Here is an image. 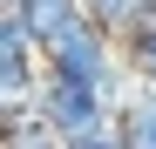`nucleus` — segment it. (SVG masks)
<instances>
[{
    "mask_svg": "<svg viewBox=\"0 0 156 149\" xmlns=\"http://www.w3.org/2000/svg\"><path fill=\"white\" fill-rule=\"evenodd\" d=\"M136 74H143V81H149V88H156V47H149V54L136 61Z\"/></svg>",
    "mask_w": 156,
    "mask_h": 149,
    "instance_id": "8",
    "label": "nucleus"
},
{
    "mask_svg": "<svg viewBox=\"0 0 156 149\" xmlns=\"http://www.w3.org/2000/svg\"><path fill=\"white\" fill-rule=\"evenodd\" d=\"M0 136H7V109H0Z\"/></svg>",
    "mask_w": 156,
    "mask_h": 149,
    "instance_id": "10",
    "label": "nucleus"
},
{
    "mask_svg": "<svg viewBox=\"0 0 156 149\" xmlns=\"http://www.w3.org/2000/svg\"><path fill=\"white\" fill-rule=\"evenodd\" d=\"M41 41L20 27V14H0V109L7 115H27L34 95H41Z\"/></svg>",
    "mask_w": 156,
    "mask_h": 149,
    "instance_id": "2",
    "label": "nucleus"
},
{
    "mask_svg": "<svg viewBox=\"0 0 156 149\" xmlns=\"http://www.w3.org/2000/svg\"><path fill=\"white\" fill-rule=\"evenodd\" d=\"M122 136H129V149H156V88L149 81H136V95L122 102Z\"/></svg>",
    "mask_w": 156,
    "mask_h": 149,
    "instance_id": "5",
    "label": "nucleus"
},
{
    "mask_svg": "<svg viewBox=\"0 0 156 149\" xmlns=\"http://www.w3.org/2000/svg\"><path fill=\"white\" fill-rule=\"evenodd\" d=\"M34 115L55 129L61 142L68 136H82L95 129L102 115H115L109 109V95H102V81H68V74H41V95H34Z\"/></svg>",
    "mask_w": 156,
    "mask_h": 149,
    "instance_id": "3",
    "label": "nucleus"
},
{
    "mask_svg": "<svg viewBox=\"0 0 156 149\" xmlns=\"http://www.w3.org/2000/svg\"><path fill=\"white\" fill-rule=\"evenodd\" d=\"M61 149H129V136H122V122H115V115H102L95 129H82V136H68Z\"/></svg>",
    "mask_w": 156,
    "mask_h": 149,
    "instance_id": "7",
    "label": "nucleus"
},
{
    "mask_svg": "<svg viewBox=\"0 0 156 149\" xmlns=\"http://www.w3.org/2000/svg\"><path fill=\"white\" fill-rule=\"evenodd\" d=\"M75 20H82V0H20V27H27L41 47L55 41V34H68Z\"/></svg>",
    "mask_w": 156,
    "mask_h": 149,
    "instance_id": "4",
    "label": "nucleus"
},
{
    "mask_svg": "<svg viewBox=\"0 0 156 149\" xmlns=\"http://www.w3.org/2000/svg\"><path fill=\"white\" fill-rule=\"evenodd\" d=\"M0 14H20V0H0Z\"/></svg>",
    "mask_w": 156,
    "mask_h": 149,
    "instance_id": "9",
    "label": "nucleus"
},
{
    "mask_svg": "<svg viewBox=\"0 0 156 149\" xmlns=\"http://www.w3.org/2000/svg\"><path fill=\"white\" fill-rule=\"evenodd\" d=\"M136 7H143V0H82V14L95 20L102 34H122L129 20H136Z\"/></svg>",
    "mask_w": 156,
    "mask_h": 149,
    "instance_id": "6",
    "label": "nucleus"
},
{
    "mask_svg": "<svg viewBox=\"0 0 156 149\" xmlns=\"http://www.w3.org/2000/svg\"><path fill=\"white\" fill-rule=\"evenodd\" d=\"M115 61H122L115 34H102L88 14L75 20L68 34H55V41L41 47V68H48V74H68V81H109V74H115Z\"/></svg>",
    "mask_w": 156,
    "mask_h": 149,
    "instance_id": "1",
    "label": "nucleus"
}]
</instances>
